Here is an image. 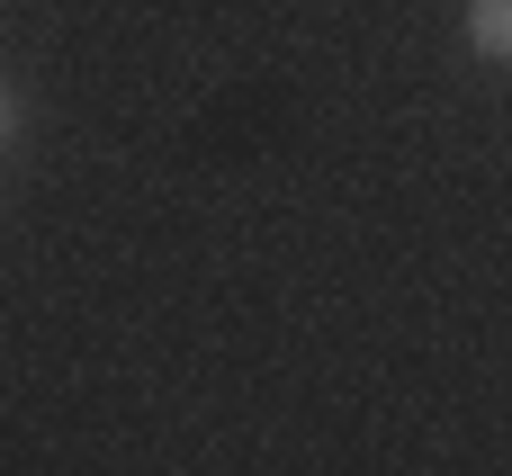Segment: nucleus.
<instances>
[{"label": "nucleus", "mask_w": 512, "mask_h": 476, "mask_svg": "<svg viewBox=\"0 0 512 476\" xmlns=\"http://www.w3.org/2000/svg\"><path fill=\"white\" fill-rule=\"evenodd\" d=\"M468 45L486 63H512V0H468Z\"/></svg>", "instance_id": "nucleus-1"}]
</instances>
